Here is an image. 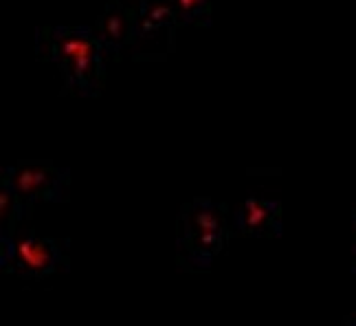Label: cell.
Here are the masks:
<instances>
[{
	"instance_id": "cell-5",
	"label": "cell",
	"mask_w": 356,
	"mask_h": 326,
	"mask_svg": "<svg viewBox=\"0 0 356 326\" xmlns=\"http://www.w3.org/2000/svg\"><path fill=\"white\" fill-rule=\"evenodd\" d=\"M16 192L26 208L33 203H58L68 194V172L51 161H20L3 170V181Z\"/></svg>"
},
{
	"instance_id": "cell-11",
	"label": "cell",
	"mask_w": 356,
	"mask_h": 326,
	"mask_svg": "<svg viewBox=\"0 0 356 326\" xmlns=\"http://www.w3.org/2000/svg\"><path fill=\"white\" fill-rule=\"evenodd\" d=\"M343 326H356V313H354V316H348V318L343 320Z\"/></svg>"
},
{
	"instance_id": "cell-7",
	"label": "cell",
	"mask_w": 356,
	"mask_h": 326,
	"mask_svg": "<svg viewBox=\"0 0 356 326\" xmlns=\"http://www.w3.org/2000/svg\"><path fill=\"white\" fill-rule=\"evenodd\" d=\"M231 225L236 232L257 238H277L284 232L282 203L277 199L249 196L231 214Z\"/></svg>"
},
{
	"instance_id": "cell-6",
	"label": "cell",
	"mask_w": 356,
	"mask_h": 326,
	"mask_svg": "<svg viewBox=\"0 0 356 326\" xmlns=\"http://www.w3.org/2000/svg\"><path fill=\"white\" fill-rule=\"evenodd\" d=\"M106 58H119L126 47H132L134 38V3L132 0H106L102 13L95 20Z\"/></svg>"
},
{
	"instance_id": "cell-4",
	"label": "cell",
	"mask_w": 356,
	"mask_h": 326,
	"mask_svg": "<svg viewBox=\"0 0 356 326\" xmlns=\"http://www.w3.org/2000/svg\"><path fill=\"white\" fill-rule=\"evenodd\" d=\"M134 38L132 51L139 60L165 58L174 49L176 31L181 29L172 0H132Z\"/></svg>"
},
{
	"instance_id": "cell-9",
	"label": "cell",
	"mask_w": 356,
	"mask_h": 326,
	"mask_svg": "<svg viewBox=\"0 0 356 326\" xmlns=\"http://www.w3.org/2000/svg\"><path fill=\"white\" fill-rule=\"evenodd\" d=\"M178 24L183 26H209L211 22V0H172Z\"/></svg>"
},
{
	"instance_id": "cell-2",
	"label": "cell",
	"mask_w": 356,
	"mask_h": 326,
	"mask_svg": "<svg viewBox=\"0 0 356 326\" xmlns=\"http://www.w3.org/2000/svg\"><path fill=\"white\" fill-rule=\"evenodd\" d=\"M231 219L227 208L211 199L198 196L178 216L176 254L183 267L191 271L209 269L213 258L222 251L229 238Z\"/></svg>"
},
{
	"instance_id": "cell-10",
	"label": "cell",
	"mask_w": 356,
	"mask_h": 326,
	"mask_svg": "<svg viewBox=\"0 0 356 326\" xmlns=\"http://www.w3.org/2000/svg\"><path fill=\"white\" fill-rule=\"evenodd\" d=\"M352 227H354V242H352V269L356 271V205L352 208Z\"/></svg>"
},
{
	"instance_id": "cell-1",
	"label": "cell",
	"mask_w": 356,
	"mask_h": 326,
	"mask_svg": "<svg viewBox=\"0 0 356 326\" xmlns=\"http://www.w3.org/2000/svg\"><path fill=\"white\" fill-rule=\"evenodd\" d=\"M40 56L56 64L68 91L92 98L106 79V53L95 26H49L40 31Z\"/></svg>"
},
{
	"instance_id": "cell-3",
	"label": "cell",
	"mask_w": 356,
	"mask_h": 326,
	"mask_svg": "<svg viewBox=\"0 0 356 326\" xmlns=\"http://www.w3.org/2000/svg\"><path fill=\"white\" fill-rule=\"evenodd\" d=\"M66 244L56 238H42L33 229H16L0 236V267L20 278H47L66 267Z\"/></svg>"
},
{
	"instance_id": "cell-8",
	"label": "cell",
	"mask_w": 356,
	"mask_h": 326,
	"mask_svg": "<svg viewBox=\"0 0 356 326\" xmlns=\"http://www.w3.org/2000/svg\"><path fill=\"white\" fill-rule=\"evenodd\" d=\"M26 212H29V208L24 205V201L9 185L0 183V219H3V232H0V236L16 232L20 223L24 221Z\"/></svg>"
}]
</instances>
